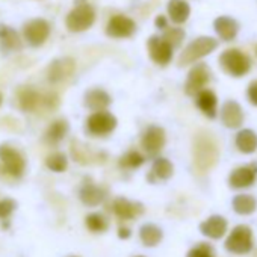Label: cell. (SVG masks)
<instances>
[{"instance_id": "8d00e7d4", "label": "cell", "mask_w": 257, "mask_h": 257, "mask_svg": "<svg viewBox=\"0 0 257 257\" xmlns=\"http://www.w3.org/2000/svg\"><path fill=\"white\" fill-rule=\"evenodd\" d=\"M131 234H132V233H131V230H128L127 227H119V230H118V236H119L121 239H127Z\"/></svg>"}, {"instance_id": "4316f807", "label": "cell", "mask_w": 257, "mask_h": 257, "mask_svg": "<svg viewBox=\"0 0 257 257\" xmlns=\"http://www.w3.org/2000/svg\"><path fill=\"white\" fill-rule=\"evenodd\" d=\"M0 43L8 50H19L22 47V40L16 29L0 25Z\"/></svg>"}, {"instance_id": "d6a6232c", "label": "cell", "mask_w": 257, "mask_h": 257, "mask_svg": "<svg viewBox=\"0 0 257 257\" xmlns=\"http://www.w3.org/2000/svg\"><path fill=\"white\" fill-rule=\"evenodd\" d=\"M186 257H215V252L209 243H198L188 252Z\"/></svg>"}, {"instance_id": "60d3db41", "label": "cell", "mask_w": 257, "mask_h": 257, "mask_svg": "<svg viewBox=\"0 0 257 257\" xmlns=\"http://www.w3.org/2000/svg\"><path fill=\"white\" fill-rule=\"evenodd\" d=\"M255 55H257V47H255Z\"/></svg>"}, {"instance_id": "f35d334b", "label": "cell", "mask_w": 257, "mask_h": 257, "mask_svg": "<svg viewBox=\"0 0 257 257\" xmlns=\"http://www.w3.org/2000/svg\"><path fill=\"white\" fill-rule=\"evenodd\" d=\"M2 101H4V95H2V92H0V104H2Z\"/></svg>"}, {"instance_id": "7bdbcfd3", "label": "cell", "mask_w": 257, "mask_h": 257, "mask_svg": "<svg viewBox=\"0 0 257 257\" xmlns=\"http://www.w3.org/2000/svg\"><path fill=\"white\" fill-rule=\"evenodd\" d=\"M73 257H74V255H73Z\"/></svg>"}, {"instance_id": "6da1fadb", "label": "cell", "mask_w": 257, "mask_h": 257, "mask_svg": "<svg viewBox=\"0 0 257 257\" xmlns=\"http://www.w3.org/2000/svg\"><path fill=\"white\" fill-rule=\"evenodd\" d=\"M219 64L222 70L233 77H242L251 68L249 58L237 49H227L222 52L219 56Z\"/></svg>"}, {"instance_id": "44dd1931", "label": "cell", "mask_w": 257, "mask_h": 257, "mask_svg": "<svg viewBox=\"0 0 257 257\" xmlns=\"http://www.w3.org/2000/svg\"><path fill=\"white\" fill-rule=\"evenodd\" d=\"M79 195H80V200H82L83 204H86V206H89V207H95V206H98L100 203H103V200H104V197H106V192H104L103 188H100V186H97V185L88 182V183H85V185L82 186Z\"/></svg>"}, {"instance_id": "b9f144b4", "label": "cell", "mask_w": 257, "mask_h": 257, "mask_svg": "<svg viewBox=\"0 0 257 257\" xmlns=\"http://www.w3.org/2000/svg\"><path fill=\"white\" fill-rule=\"evenodd\" d=\"M255 257H257V251H255Z\"/></svg>"}, {"instance_id": "f546056e", "label": "cell", "mask_w": 257, "mask_h": 257, "mask_svg": "<svg viewBox=\"0 0 257 257\" xmlns=\"http://www.w3.org/2000/svg\"><path fill=\"white\" fill-rule=\"evenodd\" d=\"M144 156L140 152H127L124 156H121L119 159V167L125 168V170H137L144 164Z\"/></svg>"}, {"instance_id": "3957f363", "label": "cell", "mask_w": 257, "mask_h": 257, "mask_svg": "<svg viewBox=\"0 0 257 257\" xmlns=\"http://www.w3.org/2000/svg\"><path fill=\"white\" fill-rule=\"evenodd\" d=\"M227 251L233 254H246L252 249V231L248 225H236L225 239Z\"/></svg>"}, {"instance_id": "603a6c76", "label": "cell", "mask_w": 257, "mask_h": 257, "mask_svg": "<svg viewBox=\"0 0 257 257\" xmlns=\"http://www.w3.org/2000/svg\"><path fill=\"white\" fill-rule=\"evenodd\" d=\"M191 14V8L186 0H170L168 2V16L171 22L182 25L188 20Z\"/></svg>"}, {"instance_id": "e575fe53", "label": "cell", "mask_w": 257, "mask_h": 257, "mask_svg": "<svg viewBox=\"0 0 257 257\" xmlns=\"http://www.w3.org/2000/svg\"><path fill=\"white\" fill-rule=\"evenodd\" d=\"M17 207V203L13 198L0 200V218H8Z\"/></svg>"}, {"instance_id": "8fae6325", "label": "cell", "mask_w": 257, "mask_h": 257, "mask_svg": "<svg viewBox=\"0 0 257 257\" xmlns=\"http://www.w3.org/2000/svg\"><path fill=\"white\" fill-rule=\"evenodd\" d=\"M257 179V165L248 164L231 171L228 176V185L234 189H243L251 186Z\"/></svg>"}, {"instance_id": "7402d4cb", "label": "cell", "mask_w": 257, "mask_h": 257, "mask_svg": "<svg viewBox=\"0 0 257 257\" xmlns=\"http://www.w3.org/2000/svg\"><path fill=\"white\" fill-rule=\"evenodd\" d=\"M234 144L239 152L245 155H251L257 150V134L252 132L251 128H243L236 135Z\"/></svg>"}, {"instance_id": "ab89813d", "label": "cell", "mask_w": 257, "mask_h": 257, "mask_svg": "<svg viewBox=\"0 0 257 257\" xmlns=\"http://www.w3.org/2000/svg\"><path fill=\"white\" fill-rule=\"evenodd\" d=\"M135 257H144V255H135Z\"/></svg>"}, {"instance_id": "e0dca14e", "label": "cell", "mask_w": 257, "mask_h": 257, "mask_svg": "<svg viewBox=\"0 0 257 257\" xmlns=\"http://www.w3.org/2000/svg\"><path fill=\"white\" fill-rule=\"evenodd\" d=\"M227 219L221 215H212L200 224V231L210 239H221L227 233Z\"/></svg>"}, {"instance_id": "1f68e13d", "label": "cell", "mask_w": 257, "mask_h": 257, "mask_svg": "<svg viewBox=\"0 0 257 257\" xmlns=\"http://www.w3.org/2000/svg\"><path fill=\"white\" fill-rule=\"evenodd\" d=\"M46 165L49 170L55 171V173H62L67 170V165H68V159L65 155L62 153H53L50 155L47 159H46Z\"/></svg>"}, {"instance_id": "30bf717a", "label": "cell", "mask_w": 257, "mask_h": 257, "mask_svg": "<svg viewBox=\"0 0 257 257\" xmlns=\"http://www.w3.org/2000/svg\"><path fill=\"white\" fill-rule=\"evenodd\" d=\"M195 162L200 168H210L218 156L216 146L215 143L207 137V138H198L195 143Z\"/></svg>"}, {"instance_id": "5b68a950", "label": "cell", "mask_w": 257, "mask_h": 257, "mask_svg": "<svg viewBox=\"0 0 257 257\" xmlns=\"http://www.w3.org/2000/svg\"><path fill=\"white\" fill-rule=\"evenodd\" d=\"M115 127H116V118L107 110L94 112L86 119L88 132L94 137H106L115 131Z\"/></svg>"}, {"instance_id": "ba28073f", "label": "cell", "mask_w": 257, "mask_h": 257, "mask_svg": "<svg viewBox=\"0 0 257 257\" xmlns=\"http://www.w3.org/2000/svg\"><path fill=\"white\" fill-rule=\"evenodd\" d=\"M23 34H25L26 41L31 46L40 47L41 44L46 43V40L50 35V25L43 19H35V20H31L29 23H26Z\"/></svg>"}, {"instance_id": "52a82bcc", "label": "cell", "mask_w": 257, "mask_h": 257, "mask_svg": "<svg viewBox=\"0 0 257 257\" xmlns=\"http://www.w3.org/2000/svg\"><path fill=\"white\" fill-rule=\"evenodd\" d=\"M210 80V70L206 64H197L188 74V80L185 85V91L189 95H197L204 89V86Z\"/></svg>"}, {"instance_id": "ffe728a7", "label": "cell", "mask_w": 257, "mask_h": 257, "mask_svg": "<svg viewBox=\"0 0 257 257\" xmlns=\"http://www.w3.org/2000/svg\"><path fill=\"white\" fill-rule=\"evenodd\" d=\"M110 104V95L103 89H89L85 94V106L94 112H101Z\"/></svg>"}, {"instance_id": "74e56055", "label": "cell", "mask_w": 257, "mask_h": 257, "mask_svg": "<svg viewBox=\"0 0 257 257\" xmlns=\"http://www.w3.org/2000/svg\"><path fill=\"white\" fill-rule=\"evenodd\" d=\"M156 26H158L159 29H165V28H167V20H165V17H158V19H156Z\"/></svg>"}, {"instance_id": "4dcf8cb0", "label": "cell", "mask_w": 257, "mask_h": 257, "mask_svg": "<svg viewBox=\"0 0 257 257\" xmlns=\"http://www.w3.org/2000/svg\"><path fill=\"white\" fill-rule=\"evenodd\" d=\"M107 219L101 213H89L86 216V227L94 233H103L107 230Z\"/></svg>"}, {"instance_id": "d6986e66", "label": "cell", "mask_w": 257, "mask_h": 257, "mask_svg": "<svg viewBox=\"0 0 257 257\" xmlns=\"http://www.w3.org/2000/svg\"><path fill=\"white\" fill-rule=\"evenodd\" d=\"M213 28H215V32L219 35L221 40L224 41H231L236 38L237 35V31H239V26L236 23L234 19L231 17H227V16H222V17H218L213 23Z\"/></svg>"}, {"instance_id": "cb8c5ba5", "label": "cell", "mask_w": 257, "mask_h": 257, "mask_svg": "<svg viewBox=\"0 0 257 257\" xmlns=\"http://www.w3.org/2000/svg\"><path fill=\"white\" fill-rule=\"evenodd\" d=\"M19 101L23 110L26 112H32L35 110L40 104H44V97H41L35 89L32 88H25L22 89L20 95H19Z\"/></svg>"}, {"instance_id": "ac0fdd59", "label": "cell", "mask_w": 257, "mask_h": 257, "mask_svg": "<svg viewBox=\"0 0 257 257\" xmlns=\"http://www.w3.org/2000/svg\"><path fill=\"white\" fill-rule=\"evenodd\" d=\"M195 103L198 109L207 116V118H215L218 113V98L213 91L210 89H203L195 95Z\"/></svg>"}, {"instance_id": "484cf974", "label": "cell", "mask_w": 257, "mask_h": 257, "mask_svg": "<svg viewBox=\"0 0 257 257\" xmlns=\"http://www.w3.org/2000/svg\"><path fill=\"white\" fill-rule=\"evenodd\" d=\"M231 204H233L234 212L239 213V215H249L257 207L255 198L252 195H249V194H239V195H236L233 198Z\"/></svg>"}, {"instance_id": "9a60e30c", "label": "cell", "mask_w": 257, "mask_h": 257, "mask_svg": "<svg viewBox=\"0 0 257 257\" xmlns=\"http://www.w3.org/2000/svg\"><path fill=\"white\" fill-rule=\"evenodd\" d=\"M221 121L225 127L228 128H237L242 125L243 122V112L242 107L237 101L234 100H228L222 104L221 112H219Z\"/></svg>"}, {"instance_id": "9c48e42d", "label": "cell", "mask_w": 257, "mask_h": 257, "mask_svg": "<svg viewBox=\"0 0 257 257\" xmlns=\"http://www.w3.org/2000/svg\"><path fill=\"white\" fill-rule=\"evenodd\" d=\"M165 143H167V137H165V131L159 125H150L146 128V132L141 138V144H143V149L152 155V156H156L164 147H165Z\"/></svg>"}, {"instance_id": "4fadbf2b", "label": "cell", "mask_w": 257, "mask_h": 257, "mask_svg": "<svg viewBox=\"0 0 257 257\" xmlns=\"http://www.w3.org/2000/svg\"><path fill=\"white\" fill-rule=\"evenodd\" d=\"M149 53L159 65H167L173 59V46L162 37H152L149 40Z\"/></svg>"}, {"instance_id": "d590c367", "label": "cell", "mask_w": 257, "mask_h": 257, "mask_svg": "<svg viewBox=\"0 0 257 257\" xmlns=\"http://www.w3.org/2000/svg\"><path fill=\"white\" fill-rule=\"evenodd\" d=\"M246 97H248V100H249L251 104L257 106V80H254V82L249 83V86L246 89Z\"/></svg>"}, {"instance_id": "277c9868", "label": "cell", "mask_w": 257, "mask_h": 257, "mask_svg": "<svg viewBox=\"0 0 257 257\" xmlns=\"http://www.w3.org/2000/svg\"><path fill=\"white\" fill-rule=\"evenodd\" d=\"M95 11L91 5H79L67 16V28L71 32H83L94 25Z\"/></svg>"}, {"instance_id": "83f0119b", "label": "cell", "mask_w": 257, "mask_h": 257, "mask_svg": "<svg viewBox=\"0 0 257 257\" xmlns=\"http://www.w3.org/2000/svg\"><path fill=\"white\" fill-rule=\"evenodd\" d=\"M68 132V122L65 119H56L50 124V127L46 132V140L52 144H56L65 138Z\"/></svg>"}, {"instance_id": "836d02e7", "label": "cell", "mask_w": 257, "mask_h": 257, "mask_svg": "<svg viewBox=\"0 0 257 257\" xmlns=\"http://www.w3.org/2000/svg\"><path fill=\"white\" fill-rule=\"evenodd\" d=\"M167 43H170L171 46H173V49L174 47H177L180 43H182V40L185 38V32L182 31V29H168L167 32H165V35L162 37Z\"/></svg>"}, {"instance_id": "d4e9b609", "label": "cell", "mask_w": 257, "mask_h": 257, "mask_svg": "<svg viewBox=\"0 0 257 257\" xmlns=\"http://www.w3.org/2000/svg\"><path fill=\"white\" fill-rule=\"evenodd\" d=\"M140 237L146 246H156L162 240L164 233L162 228L155 224H144L140 230Z\"/></svg>"}, {"instance_id": "f1b7e54d", "label": "cell", "mask_w": 257, "mask_h": 257, "mask_svg": "<svg viewBox=\"0 0 257 257\" xmlns=\"http://www.w3.org/2000/svg\"><path fill=\"white\" fill-rule=\"evenodd\" d=\"M173 171H174L173 164L168 159H165V158H156V161L153 162L152 174L158 180H168L173 176Z\"/></svg>"}, {"instance_id": "7c38bea8", "label": "cell", "mask_w": 257, "mask_h": 257, "mask_svg": "<svg viewBox=\"0 0 257 257\" xmlns=\"http://www.w3.org/2000/svg\"><path fill=\"white\" fill-rule=\"evenodd\" d=\"M135 29L137 26L132 19L125 16H113L106 26V34L112 38H128L134 35Z\"/></svg>"}, {"instance_id": "5bb4252c", "label": "cell", "mask_w": 257, "mask_h": 257, "mask_svg": "<svg viewBox=\"0 0 257 257\" xmlns=\"http://www.w3.org/2000/svg\"><path fill=\"white\" fill-rule=\"evenodd\" d=\"M76 64L71 58H61L50 64L47 70V77L52 83H59L65 79H68L74 73Z\"/></svg>"}, {"instance_id": "2e32d148", "label": "cell", "mask_w": 257, "mask_h": 257, "mask_svg": "<svg viewBox=\"0 0 257 257\" xmlns=\"http://www.w3.org/2000/svg\"><path fill=\"white\" fill-rule=\"evenodd\" d=\"M112 210L121 219H134L144 212V207L141 203L131 201L124 197H118L112 203Z\"/></svg>"}, {"instance_id": "7a4b0ae2", "label": "cell", "mask_w": 257, "mask_h": 257, "mask_svg": "<svg viewBox=\"0 0 257 257\" xmlns=\"http://www.w3.org/2000/svg\"><path fill=\"white\" fill-rule=\"evenodd\" d=\"M216 47H218V41L215 38L200 37V38L194 40L191 44H188V47L183 50V53L180 55V59H179V65H189V64L207 56Z\"/></svg>"}, {"instance_id": "8992f818", "label": "cell", "mask_w": 257, "mask_h": 257, "mask_svg": "<svg viewBox=\"0 0 257 257\" xmlns=\"http://www.w3.org/2000/svg\"><path fill=\"white\" fill-rule=\"evenodd\" d=\"M0 161H2V168L5 170V173L14 177L23 176L26 167L25 158L11 146H0Z\"/></svg>"}]
</instances>
